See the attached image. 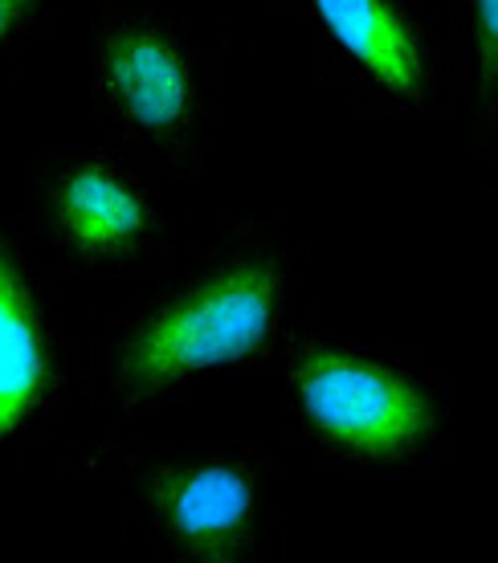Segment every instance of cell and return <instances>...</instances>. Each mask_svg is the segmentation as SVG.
<instances>
[{
    "label": "cell",
    "instance_id": "52a82bcc",
    "mask_svg": "<svg viewBox=\"0 0 498 563\" xmlns=\"http://www.w3.org/2000/svg\"><path fill=\"white\" fill-rule=\"evenodd\" d=\"M66 396V347L45 282L0 225V453L16 450Z\"/></svg>",
    "mask_w": 498,
    "mask_h": 563
},
{
    "label": "cell",
    "instance_id": "8992f818",
    "mask_svg": "<svg viewBox=\"0 0 498 563\" xmlns=\"http://www.w3.org/2000/svg\"><path fill=\"white\" fill-rule=\"evenodd\" d=\"M319 57L372 107L421 114L442 90V45L417 0H283Z\"/></svg>",
    "mask_w": 498,
    "mask_h": 563
},
{
    "label": "cell",
    "instance_id": "9c48e42d",
    "mask_svg": "<svg viewBox=\"0 0 498 563\" xmlns=\"http://www.w3.org/2000/svg\"><path fill=\"white\" fill-rule=\"evenodd\" d=\"M57 0H0V62L54 16Z\"/></svg>",
    "mask_w": 498,
    "mask_h": 563
},
{
    "label": "cell",
    "instance_id": "3957f363",
    "mask_svg": "<svg viewBox=\"0 0 498 563\" xmlns=\"http://www.w3.org/2000/svg\"><path fill=\"white\" fill-rule=\"evenodd\" d=\"M86 57V102L114 152L192 176L213 147L217 74L185 29L147 0H99Z\"/></svg>",
    "mask_w": 498,
    "mask_h": 563
},
{
    "label": "cell",
    "instance_id": "ba28073f",
    "mask_svg": "<svg viewBox=\"0 0 498 563\" xmlns=\"http://www.w3.org/2000/svg\"><path fill=\"white\" fill-rule=\"evenodd\" d=\"M454 25L466 152L498 168V0H454Z\"/></svg>",
    "mask_w": 498,
    "mask_h": 563
},
{
    "label": "cell",
    "instance_id": "7a4b0ae2",
    "mask_svg": "<svg viewBox=\"0 0 498 563\" xmlns=\"http://www.w3.org/2000/svg\"><path fill=\"white\" fill-rule=\"evenodd\" d=\"M295 433L352 470H417L450 441V393L392 352L290 331L274 355Z\"/></svg>",
    "mask_w": 498,
    "mask_h": 563
},
{
    "label": "cell",
    "instance_id": "5b68a950",
    "mask_svg": "<svg viewBox=\"0 0 498 563\" xmlns=\"http://www.w3.org/2000/svg\"><path fill=\"white\" fill-rule=\"evenodd\" d=\"M25 221L70 274H131L176 250V217L128 155L57 147L25 172Z\"/></svg>",
    "mask_w": 498,
    "mask_h": 563
},
{
    "label": "cell",
    "instance_id": "277c9868",
    "mask_svg": "<svg viewBox=\"0 0 498 563\" xmlns=\"http://www.w3.org/2000/svg\"><path fill=\"white\" fill-rule=\"evenodd\" d=\"M82 465L119 482L171 560L250 563L262 551L270 457L254 445H143L102 437Z\"/></svg>",
    "mask_w": 498,
    "mask_h": 563
},
{
    "label": "cell",
    "instance_id": "6da1fadb",
    "mask_svg": "<svg viewBox=\"0 0 498 563\" xmlns=\"http://www.w3.org/2000/svg\"><path fill=\"white\" fill-rule=\"evenodd\" d=\"M295 286V254L278 221H233L164 269L102 327L99 372L111 424L140 421L213 376L270 367L290 335Z\"/></svg>",
    "mask_w": 498,
    "mask_h": 563
}]
</instances>
